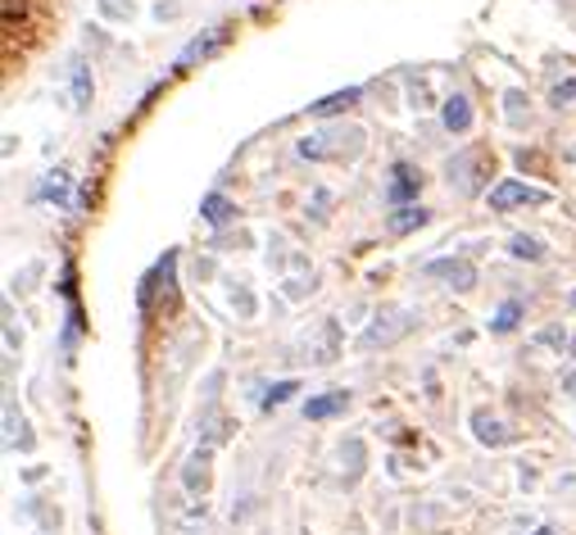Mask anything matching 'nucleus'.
<instances>
[{"instance_id": "nucleus-1", "label": "nucleus", "mask_w": 576, "mask_h": 535, "mask_svg": "<svg viewBox=\"0 0 576 535\" xmlns=\"http://www.w3.org/2000/svg\"><path fill=\"white\" fill-rule=\"evenodd\" d=\"M409 322H413V313H404V309L377 313V318H372L377 331H363V346H368V350H372V346H391V340H400V336L409 331Z\"/></svg>"}, {"instance_id": "nucleus-2", "label": "nucleus", "mask_w": 576, "mask_h": 535, "mask_svg": "<svg viewBox=\"0 0 576 535\" xmlns=\"http://www.w3.org/2000/svg\"><path fill=\"white\" fill-rule=\"evenodd\" d=\"M426 277H445L454 290H472L476 286V268L467 259H436V264H426Z\"/></svg>"}, {"instance_id": "nucleus-3", "label": "nucleus", "mask_w": 576, "mask_h": 535, "mask_svg": "<svg viewBox=\"0 0 576 535\" xmlns=\"http://www.w3.org/2000/svg\"><path fill=\"white\" fill-rule=\"evenodd\" d=\"M541 200V191H532L526 182H500L495 191H491V209H513V205H536Z\"/></svg>"}, {"instance_id": "nucleus-4", "label": "nucleus", "mask_w": 576, "mask_h": 535, "mask_svg": "<svg viewBox=\"0 0 576 535\" xmlns=\"http://www.w3.org/2000/svg\"><path fill=\"white\" fill-rule=\"evenodd\" d=\"M418 186H422V173L413 168V164H395L391 168V205H404V200H413L418 196Z\"/></svg>"}, {"instance_id": "nucleus-5", "label": "nucleus", "mask_w": 576, "mask_h": 535, "mask_svg": "<svg viewBox=\"0 0 576 535\" xmlns=\"http://www.w3.org/2000/svg\"><path fill=\"white\" fill-rule=\"evenodd\" d=\"M354 105H359V86L336 91V95H327V101H313L309 114H318V119H336V114H346V110H354Z\"/></svg>"}, {"instance_id": "nucleus-6", "label": "nucleus", "mask_w": 576, "mask_h": 535, "mask_svg": "<svg viewBox=\"0 0 576 535\" xmlns=\"http://www.w3.org/2000/svg\"><path fill=\"white\" fill-rule=\"evenodd\" d=\"M441 123H445V132H467V127H472V105H467V95H450L445 110H441Z\"/></svg>"}, {"instance_id": "nucleus-7", "label": "nucleus", "mask_w": 576, "mask_h": 535, "mask_svg": "<svg viewBox=\"0 0 576 535\" xmlns=\"http://www.w3.org/2000/svg\"><path fill=\"white\" fill-rule=\"evenodd\" d=\"M350 404V395L346 391H327V395H318V400H305V418H336V413H341Z\"/></svg>"}, {"instance_id": "nucleus-8", "label": "nucleus", "mask_w": 576, "mask_h": 535, "mask_svg": "<svg viewBox=\"0 0 576 535\" xmlns=\"http://www.w3.org/2000/svg\"><path fill=\"white\" fill-rule=\"evenodd\" d=\"M227 41V32L223 28H214V32H205V41H191L186 51H182V60H177V69H186V64H196V60H205V55H214L218 45Z\"/></svg>"}, {"instance_id": "nucleus-9", "label": "nucleus", "mask_w": 576, "mask_h": 535, "mask_svg": "<svg viewBox=\"0 0 576 535\" xmlns=\"http://www.w3.org/2000/svg\"><path fill=\"white\" fill-rule=\"evenodd\" d=\"M200 214L214 223V227H227L232 218H236V205L227 200V196H218V191H214V196H205V205H200Z\"/></svg>"}, {"instance_id": "nucleus-10", "label": "nucleus", "mask_w": 576, "mask_h": 535, "mask_svg": "<svg viewBox=\"0 0 576 535\" xmlns=\"http://www.w3.org/2000/svg\"><path fill=\"white\" fill-rule=\"evenodd\" d=\"M472 431H476V441H482V445H504V441H508L504 426H500L495 418H486V413H476V418H472Z\"/></svg>"}, {"instance_id": "nucleus-11", "label": "nucleus", "mask_w": 576, "mask_h": 535, "mask_svg": "<svg viewBox=\"0 0 576 535\" xmlns=\"http://www.w3.org/2000/svg\"><path fill=\"white\" fill-rule=\"evenodd\" d=\"M508 250H513V259H526V264H541L545 259V246H541L536 236H513Z\"/></svg>"}, {"instance_id": "nucleus-12", "label": "nucleus", "mask_w": 576, "mask_h": 535, "mask_svg": "<svg viewBox=\"0 0 576 535\" xmlns=\"http://www.w3.org/2000/svg\"><path fill=\"white\" fill-rule=\"evenodd\" d=\"M426 218H431L426 209H395V214H391V232H395V236H404V232H413V227H422Z\"/></svg>"}, {"instance_id": "nucleus-13", "label": "nucleus", "mask_w": 576, "mask_h": 535, "mask_svg": "<svg viewBox=\"0 0 576 535\" xmlns=\"http://www.w3.org/2000/svg\"><path fill=\"white\" fill-rule=\"evenodd\" d=\"M41 196H45V200H55V205H64V200H69V173H51V177H45Z\"/></svg>"}, {"instance_id": "nucleus-14", "label": "nucleus", "mask_w": 576, "mask_h": 535, "mask_svg": "<svg viewBox=\"0 0 576 535\" xmlns=\"http://www.w3.org/2000/svg\"><path fill=\"white\" fill-rule=\"evenodd\" d=\"M517 318H522V305H517V300H508V305L491 318V331H500V336H504V331H513V327H517Z\"/></svg>"}, {"instance_id": "nucleus-15", "label": "nucleus", "mask_w": 576, "mask_h": 535, "mask_svg": "<svg viewBox=\"0 0 576 535\" xmlns=\"http://www.w3.org/2000/svg\"><path fill=\"white\" fill-rule=\"evenodd\" d=\"M296 391H300V381H277L272 391H268V400H264V409H277V404H286V400H291Z\"/></svg>"}, {"instance_id": "nucleus-16", "label": "nucleus", "mask_w": 576, "mask_h": 535, "mask_svg": "<svg viewBox=\"0 0 576 535\" xmlns=\"http://www.w3.org/2000/svg\"><path fill=\"white\" fill-rule=\"evenodd\" d=\"M567 101H576V78L554 82V91H549V105H567Z\"/></svg>"}, {"instance_id": "nucleus-17", "label": "nucleus", "mask_w": 576, "mask_h": 535, "mask_svg": "<svg viewBox=\"0 0 576 535\" xmlns=\"http://www.w3.org/2000/svg\"><path fill=\"white\" fill-rule=\"evenodd\" d=\"M73 101H78V105L91 101V78H86V69H73Z\"/></svg>"}, {"instance_id": "nucleus-18", "label": "nucleus", "mask_w": 576, "mask_h": 535, "mask_svg": "<svg viewBox=\"0 0 576 535\" xmlns=\"http://www.w3.org/2000/svg\"><path fill=\"white\" fill-rule=\"evenodd\" d=\"M186 485H191V491H205V459H196L186 467Z\"/></svg>"}, {"instance_id": "nucleus-19", "label": "nucleus", "mask_w": 576, "mask_h": 535, "mask_svg": "<svg viewBox=\"0 0 576 535\" xmlns=\"http://www.w3.org/2000/svg\"><path fill=\"white\" fill-rule=\"evenodd\" d=\"M563 391H567V395H576V372H572V377H563Z\"/></svg>"}, {"instance_id": "nucleus-20", "label": "nucleus", "mask_w": 576, "mask_h": 535, "mask_svg": "<svg viewBox=\"0 0 576 535\" xmlns=\"http://www.w3.org/2000/svg\"><path fill=\"white\" fill-rule=\"evenodd\" d=\"M536 535H554V531H549V526H541V531H536Z\"/></svg>"}, {"instance_id": "nucleus-21", "label": "nucleus", "mask_w": 576, "mask_h": 535, "mask_svg": "<svg viewBox=\"0 0 576 535\" xmlns=\"http://www.w3.org/2000/svg\"><path fill=\"white\" fill-rule=\"evenodd\" d=\"M572 309H576V290H572Z\"/></svg>"}, {"instance_id": "nucleus-22", "label": "nucleus", "mask_w": 576, "mask_h": 535, "mask_svg": "<svg viewBox=\"0 0 576 535\" xmlns=\"http://www.w3.org/2000/svg\"><path fill=\"white\" fill-rule=\"evenodd\" d=\"M572 354H576V340H572Z\"/></svg>"}]
</instances>
